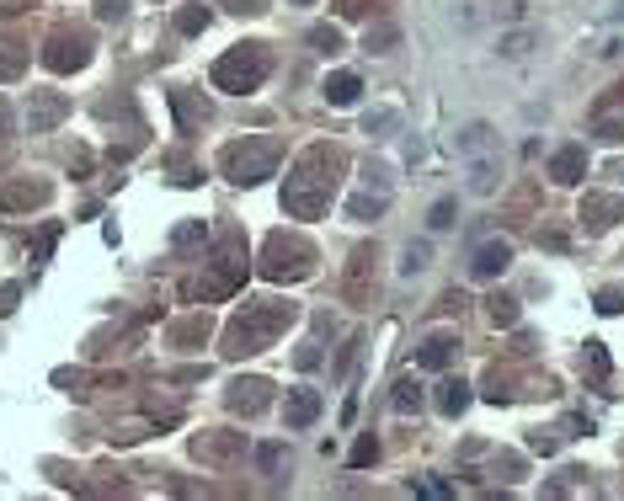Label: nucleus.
I'll return each mask as SVG.
<instances>
[{
	"instance_id": "obj_6",
	"label": "nucleus",
	"mask_w": 624,
	"mask_h": 501,
	"mask_svg": "<svg viewBox=\"0 0 624 501\" xmlns=\"http://www.w3.org/2000/svg\"><path fill=\"white\" fill-rule=\"evenodd\" d=\"M315 411H321V400H315V394H310V390H299V394H293V400H288V422H293V427H304V422H315Z\"/></svg>"
},
{
	"instance_id": "obj_2",
	"label": "nucleus",
	"mask_w": 624,
	"mask_h": 501,
	"mask_svg": "<svg viewBox=\"0 0 624 501\" xmlns=\"http://www.w3.org/2000/svg\"><path fill=\"white\" fill-rule=\"evenodd\" d=\"M273 161H278V150L273 144H229L225 150V171H229V181H262L267 171H273Z\"/></svg>"
},
{
	"instance_id": "obj_8",
	"label": "nucleus",
	"mask_w": 624,
	"mask_h": 501,
	"mask_svg": "<svg viewBox=\"0 0 624 501\" xmlns=\"http://www.w3.org/2000/svg\"><path fill=\"white\" fill-rule=\"evenodd\" d=\"M528 49H534V32H512V38H502V54L508 59H523Z\"/></svg>"
},
{
	"instance_id": "obj_12",
	"label": "nucleus",
	"mask_w": 624,
	"mask_h": 501,
	"mask_svg": "<svg viewBox=\"0 0 624 501\" xmlns=\"http://www.w3.org/2000/svg\"><path fill=\"white\" fill-rule=\"evenodd\" d=\"M614 16H619V22H624V5H619V11H614Z\"/></svg>"
},
{
	"instance_id": "obj_3",
	"label": "nucleus",
	"mask_w": 624,
	"mask_h": 501,
	"mask_svg": "<svg viewBox=\"0 0 624 501\" xmlns=\"http://www.w3.org/2000/svg\"><path fill=\"white\" fill-rule=\"evenodd\" d=\"M459 155H464V161H480V155H502V150H497V134H491L486 123H470V128L459 134Z\"/></svg>"
},
{
	"instance_id": "obj_10",
	"label": "nucleus",
	"mask_w": 624,
	"mask_h": 501,
	"mask_svg": "<svg viewBox=\"0 0 624 501\" xmlns=\"http://www.w3.org/2000/svg\"><path fill=\"white\" fill-rule=\"evenodd\" d=\"M396 43V27H379V32H368V54H385Z\"/></svg>"
},
{
	"instance_id": "obj_5",
	"label": "nucleus",
	"mask_w": 624,
	"mask_h": 501,
	"mask_svg": "<svg viewBox=\"0 0 624 501\" xmlns=\"http://www.w3.org/2000/svg\"><path fill=\"white\" fill-rule=\"evenodd\" d=\"M358 91H363V86H358V75H331V80H326V102H337V107H352V102H358Z\"/></svg>"
},
{
	"instance_id": "obj_13",
	"label": "nucleus",
	"mask_w": 624,
	"mask_h": 501,
	"mask_svg": "<svg viewBox=\"0 0 624 501\" xmlns=\"http://www.w3.org/2000/svg\"><path fill=\"white\" fill-rule=\"evenodd\" d=\"M0 128H5V112H0Z\"/></svg>"
},
{
	"instance_id": "obj_7",
	"label": "nucleus",
	"mask_w": 624,
	"mask_h": 501,
	"mask_svg": "<svg viewBox=\"0 0 624 501\" xmlns=\"http://www.w3.org/2000/svg\"><path fill=\"white\" fill-rule=\"evenodd\" d=\"M310 43H315L321 54H337V49H341V32H337V27H315V32H310Z\"/></svg>"
},
{
	"instance_id": "obj_11",
	"label": "nucleus",
	"mask_w": 624,
	"mask_h": 501,
	"mask_svg": "<svg viewBox=\"0 0 624 501\" xmlns=\"http://www.w3.org/2000/svg\"><path fill=\"white\" fill-rule=\"evenodd\" d=\"M209 22V11H182V32H198Z\"/></svg>"
},
{
	"instance_id": "obj_9",
	"label": "nucleus",
	"mask_w": 624,
	"mask_h": 501,
	"mask_svg": "<svg viewBox=\"0 0 624 501\" xmlns=\"http://www.w3.org/2000/svg\"><path fill=\"white\" fill-rule=\"evenodd\" d=\"M433 229H449V224H454V198H443V203H438V209H433Z\"/></svg>"
},
{
	"instance_id": "obj_1",
	"label": "nucleus",
	"mask_w": 624,
	"mask_h": 501,
	"mask_svg": "<svg viewBox=\"0 0 624 501\" xmlns=\"http://www.w3.org/2000/svg\"><path fill=\"white\" fill-rule=\"evenodd\" d=\"M262 75H267V54H262V49H251V54L240 49V54H229L214 64V86H225V91H251Z\"/></svg>"
},
{
	"instance_id": "obj_4",
	"label": "nucleus",
	"mask_w": 624,
	"mask_h": 501,
	"mask_svg": "<svg viewBox=\"0 0 624 501\" xmlns=\"http://www.w3.org/2000/svg\"><path fill=\"white\" fill-rule=\"evenodd\" d=\"M508 262H512V246H508V240H491V246H480V251H475V278H497Z\"/></svg>"
}]
</instances>
